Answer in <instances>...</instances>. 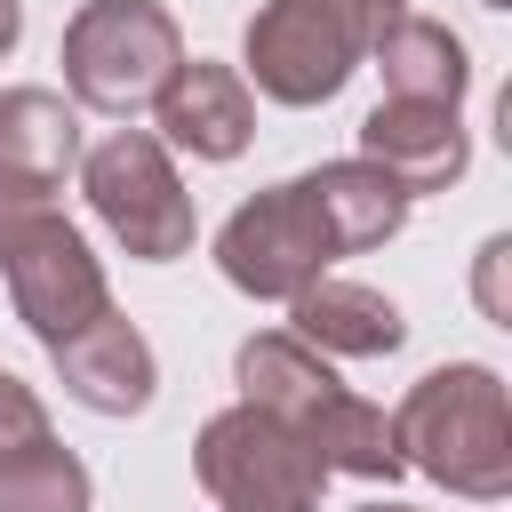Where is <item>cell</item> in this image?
I'll list each match as a JSON object with an SVG mask.
<instances>
[{
    "instance_id": "6da1fadb",
    "label": "cell",
    "mask_w": 512,
    "mask_h": 512,
    "mask_svg": "<svg viewBox=\"0 0 512 512\" xmlns=\"http://www.w3.org/2000/svg\"><path fill=\"white\" fill-rule=\"evenodd\" d=\"M408 224V192L368 168V160H328L296 184H272L256 200H240L216 232V264L240 296H296L312 288L336 256L376 248Z\"/></svg>"
},
{
    "instance_id": "7a4b0ae2",
    "label": "cell",
    "mask_w": 512,
    "mask_h": 512,
    "mask_svg": "<svg viewBox=\"0 0 512 512\" xmlns=\"http://www.w3.org/2000/svg\"><path fill=\"white\" fill-rule=\"evenodd\" d=\"M232 376H240V400L272 408L328 472H360V480H400L408 472L400 464V440H392V416L368 408L304 336H288V328L248 336L240 360H232Z\"/></svg>"
},
{
    "instance_id": "3957f363",
    "label": "cell",
    "mask_w": 512,
    "mask_h": 512,
    "mask_svg": "<svg viewBox=\"0 0 512 512\" xmlns=\"http://www.w3.org/2000/svg\"><path fill=\"white\" fill-rule=\"evenodd\" d=\"M392 440H400V464L432 472L448 496H472V504L512 496V408H504V376L480 360H448L416 376L392 416Z\"/></svg>"
},
{
    "instance_id": "277c9868",
    "label": "cell",
    "mask_w": 512,
    "mask_h": 512,
    "mask_svg": "<svg viewBox=\"0 0 512 512\" xmlns=\"http://www.w3.org/2000/svg\"><path fill=\"white\" fill-rule=\"evenodd\" d=\"M392 16L400 0H264L248 24V80L296 112L328 104Z\"/></svg>"
},
{
    "instance_id": "5b68a950",
    "label": "cell",
    "mask_w": 512,
    "mask_h": 512,
    "mask_svg": "<svg viewBox=\"0 0 512 512\" xmlns=\"http://www.w3.org/2000/svg\"><path fill=\"white\" fill-rule=\"evenodd\" d=\"M184 64V32L160 0H88L64 24V88L88 112H144Z\"/></svg>"
},
{
    "instance_id": "8992f818",
    "label": "cell",
    "mask_w": 512,
    "mask_h": 512,
    "mask_svg": "<svg viewBox=\"0 0 512 512\" xmlns=\"http://www.w3.org/2000/svg\"><path fill=\"white\" fill-rule=\"evenodd\" d=\"M192 472L216 496V512H320V480H328V464L256 400L200 424Z\"/></svg>"
},
{
    "instance_id": "52a82bcc",
    "label": "cell",
    "mask_w": 512,
    "mask_h": 512,
    "mask_svg": "<svg viewBox=\"0 0 512 512\" xmlns=\"http://www.w3.org/2000/svg\"><path fill=\"white\" fill-rule=\"evenodd\" d=\"M80 184H88L96 224H104L128 256H144V264H176V256L192 248V192L176 184L168 144H160L152 128H120V136H104V144L80 160Z\"/></svg>"
},
{
    "instance_id": "ba28073f",
    "label": "cell",
    "mask_w": 512,
    "mask_h": 512,
    "mask_svg": "<svg viewBox=\"0 0 512 512\" xmlns=\"http://www.w3.org/2000/svg\"><path fill=\"white\" fill-rule=\"evenodd\" d=\"M0 272H8V296H16V320L40 336V344H64L72 328H88L96 312H112V288H104V264L88 256V240L56 216V208H32L0 232Z\"/></svg>"
},
{
    "instance_id": "9c48e42d",
    "label": "cell",
    "mask_w": 512,
    "mask_h": 512,
    "mask_svg": "<svg viewBox=\"0 0 512 512\" xmlns=\"http://www.w3.org/2000/svg\"><path fill=\"white\" fill-rule=\"evenodd\" d=\"M72 160H80V112L56 88H8L0 96V232L48 208Z\"/></svg>"
},
{
    "instance_id": "30bf717a",
    "label": "cell",
    "mask_w": 512,
    "mask_h": 512,
    "mask_svg": "<svg viewBox=\"0 0 512 512\" xmlns=\"http://www.w3.org/2000/svg\"><path fill=\"white\" fill-rule=\"evenodd\" d=\"M360 160L384 168L408 200H416V192H440V184L464 176V120H456V104L384 96V104L360 120Z\"/></svg>"
},
{
    "instance_id": "8fae6325",
    "label": "cell",
    "mask_w": 512,
    "mask_h": 512,
    "mask_svg": "<svg viewBox=\"0 0 512 512\" xmlns=\"http://www.w3.org/2000/svg\"><path fill=\"white\" fill-rule=\"evenodd\" d=\"M152 112H160V136L184 144L192 160H240L248 136H256V96H248V80H240L232 64H200V56L168 72V88L152 96Z\"/></svg>"
},
{
    "instance_id": "7c38bea8",
    "label": "cell",
    "mask_w": 512,
    "mask_h": 512,
    "mask_svg": "<svg viewBox=\"0 0 512 512\" xmlns=\"http://www.w3.org/2000/svg\"><path fill=\"white\" fill-rule=\"evenodd\" d=\"M48 360H56V376H64V392L80 400V408H96V416H136L144 400H152V344L120 320V312H96L88 328H72L64 344H48Z\"/></svg>"
},
{
    "instance_id": "4fadbf2b",
    "label": "cell",
    "mask_w": 512,
    "mask_h": 512,
    "mask_svg": "<svg viewBox=\"0 0 512 512\" xmlns=\"http://www.w3.org/2000/svg\"><path fill=\"white\" fill-rule=\"evenodd\" d=\"M296 304V336L312 344V352H344V360H384V352H400V336H408V320H400V304L392 296H376V288H360V280H312V288H296L288 296Z\"/></svg>"
},
{
    "instance_id": "5bb4252c",
    "label": "cell",
    "mask_w": 512,
    "mask_h": 512,
    "mask_svg": "<svg viewBox=\"0 0 512 512\" xmlns=\"http://www.w3.org/2000/svg\"><path fill=\"white\" fill-rule=\"evenodd\" d=\"M368 56H376V72H384V96H408V104H464L472 64H464V40H456L448 24H432V16H392Z\"/></svg>"
},
{
    "instance_id": "9a60e30c",
    "label": "cell",
    "mask_w": 512,
    "mask_h": 512,
    "mask_svg": "<svg viewBox=\"0 0 512 512\" xmlns=\"http://www.w3.org/2000/svg\"><path fill=\"white\" fill-rule=\"evenodd\" d=\"M88 464L56 448L48 432L24 448H0V512H88Z\"/></svg>"
},
{
    "instance_id": "2e32d148",
    "label": "cell",
    "mask_w": 512,
    "mask_h": 512,
    "mask_svg": "<svg viewBox=\"0 0 512 512\" xmlns=\"http://www.w3.org/2000/svg\"><path fill=\"white\" fill-rule=\"evenodd\" d=\"M40 432H48L40 392H32V384H16V376L0 368V448H24V440H40Z\"/></svg>"
},
{
    "instance_id": "e0dca14e",
    "label": "cell",
    "mask_w": 512,
    "mask_h": 512,
    "mask_svg": "<svg viewBox=\"0 0 512 512\" xmlns=\"http://www.w3.org/2000/svg\"><path fill=\"white\" fill-rule=\"evenodd\" d=\"M24 40V0H0V56Z\"/></svg>"
},
{
    "instance_id": "ac0fdd59",
    "label": "cell",
    "mask_w": 512,
    "mask_h": 512,
    "mask_svg": "<svg viewBox=\"0 0 512 512\" xmlns=\"http://www.w3.org/2000/svg\"><path fill=\"white\" fill-rule=\"evenodd\" d=\"M360 512H408V504H360Z\"/></svg>"
},
{
    "instance_id": "d6986e66",
    "label": "cell",
    "mask_w": 512,
    "mask_h": 512,
    "mask_svg": "<svg viewBox=\"0 0 512 512\" xmlns=\"http://www.w3.org/2000/svg\"><path fill=\"white\" fill-rule=\"evenodd\" d=\"M488 8H512V0H488Z\"/></svg>"
}]
</instances>
